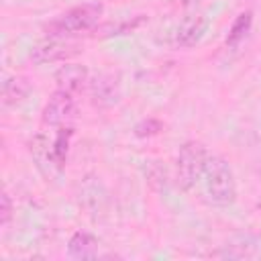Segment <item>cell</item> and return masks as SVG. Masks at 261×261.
Wrapping results in <instances>:
<instances>
[{"instance_id": "1", "label": "cell", "mask_w": 261, "mask_h": 261, "mask_svg": "<svg viewBox=\"0 0 261 261\" xmlns=\"http://www.w3.org/2000/svg\"><path fill=\"white\" fill-rule=\"evenodd\" d=\"M204 190L212 204L216 206H230L237 198V181L232 167L220 155H208L204 167Z\"/></svg>"}, {"instance_id": "3", "label": "cell", "mask_w": 261, "mask_h": 261, "mask_svg": "<svg viewBox=\"0 0 261 261\" xmlns=\"http://www.w3.org/2000/svg\"><path fill=\"white\" fill-rule=\"evenodd\" d=\"M208 155L210 153L204 149V145L196 141H188L181 145L177 155V181L184 190L192 192L202 181Z\"/></svg>"}, {"instance_id": "5", "label": "cell", "mask_w": 261, "mask_h": 261, "mask_svg": "<svg viewBox=\"0 0 261 261\" xmlns=\"http://www.w3.org/2000/svg\"><path fill=\"white\" fill-rule=\"evenodd\" d=\"M71 114H73L71 94L63 92V90H57V92H53V96L49 98V102L43 108V122L51 124V126H59L67 118H71Z\"/></svg>"}, {"instance_id": "8", "label": "cell", "mask_w": 261, "mask_h": 261, "mask_svg": "<svg viewBox=\"0 0 261 261\" xmlns=\"http://www.w3.org/2000/svg\"><path fill=\"white\" fill-rule=\"evenodd\" d=\"M67 251L75 259H92L98 253V239L90 232H75L67 243Z\"/></svg>"}, {"instance_id": "11", "label": "cell", "mask_w": 261, "mask_h": 261, "mask_svg": "<svg viewBox=\"0 0 261 261\" xmlns=\"http://www.w3.org/2000/svg\"><path fill=\"white\" fill-rule=\"evenodd\" d=\"M73 135V128H59L57 130V137L51 145V151H53V161L57 167H63L65 163V157H67V149H69V139Z\"/></svg>"}, {"instance_id": "9", "label": "cell", "mask_w": 261, "mask_h": 261, "mask_svg": "<svg viewBox=\"0 0 261 261\" xmlns=\"http://www.w3.org/2000/svg\"><path fill=\"white\" fill-rule=\"evenodd\" d=\"M29 94V84L20 77H6L2 82V102L4 104H20Z\"/></svg>"}, {"instance_id": "2", "label": "cell", "mask_w": 261, "mask_h": 261, "mask_svg": "<svg viewBox=\"0 0 261 261\" xmlns=\"http://www.w3.org/2000/svg\"><path fill=\"white\" fill-rule=\"evenodd\" d=\"M104 6L98 2H88L82 6H75L67 12H63L59 18L51 20L45 29L47 35L51 37H61V35H73V33H82V31H90L102 16Z\"/></svg>"}, {"instance_id": "14", "label": "cell", "mask_w": 261, "mask_h": 261, "mask_svg": "<svg viewBox=\"0 0 261 261\" xmlns=\"http://www.w3.org/2000/svg\"><path fill=\"white\" fill-rule=\"evenodd\" d=\"M10 214H12L10 198H8V194H2L0 196V224H6L10 220Z\"/></svg>"}, {"instance_id": "7", "label": "cell", "mask_w": 261, "mask_h": 261, "mask_svg": "<svg viewBox=\"0 0 261 261\" xmlns=\"http://www.w3.org/2000/svg\"><path fill=\"white\" fill-rule=\"evenodd\" d=\"M88 80V67L80 65V63H65L55 71V82H57V90L63 92H77Z\"/></svg>"}, {"instance_id": "12", "label": "cell", "mask_w": 261, "mask_h": 261, "mask_svg": "<svg viewBox=\"0 0 261 261\" xmlns=\"http://www.w3.org/2000/svg\"><path fill=\"white\" fill-rule=\"evenodd\" d=\"M92 94H94V98L102 104L104 100L110 104V102H114L116 98H114V82H106L104 77H100V80H96L94 82V86H92Z\"/></svg>"}, {"instance_id": "10", "label": "cell", "mask_w": 261, "mask_h": 261, "mask_svg": "<svg viewBox=\"0 0 261 261\" xmlns=\"http://www.w3.org/2000/svg\"><path fill=\"white\" fill-rule=\"evenodd\" d=\"M251 24H253V12H251V10L241 12V14L234 18V22L230 24V29H228L226 45H228V47H237V45L247 37V33L251 31Z\"/></svg>"}, {"instance_id": "13", "label": "cell", "mask_w": 261, "mask_h": 261, "mask_svg": "<svg viewBox=\"0 0 261 261\" xmlns=\"http://www.w3.org/2000/svg\"><path fill=\"white\" fill-rule=\"evenodd\" d=\"M161 128H163V124H161L159 120H155V118H145V120H141V122L135 124V135H137L139 139H145V137H153V135L161 133Z\"/></svg>"}, {"instance_id": "6", "label": "cell", "mask_w": 261, "mask_h": 261, "mask_svg": "<svg viewBox=\"0 0 261 261\" xmlns=\"http://www.w3.org/2000/svg\"><path fill=\"white\" fill-rule=\"evenodd\" d=\"M206 27H208V18L206 16H202V14H190V16H186L179 22V27H177L175 43L179 47H192V45H196L202 39Z\"/></svg>"}, {"instance_id": "4", "label": "cell", "mask_w": 261, "mask_h": 261, "mask_svg": "<svg viewBox=\"0 0 261 261\" xmlns=\"http://www.w3.org/2000/svg\"><path fill=\"white\" fill-rule=\"evenodd\" d=\"M75 53V47L65 43V41H59V39H45V41H39L33 45L29 57L33 63L37 65H43V63H53V61H59V59H65L69 55Z\"/></svg>"}]
</instances>
